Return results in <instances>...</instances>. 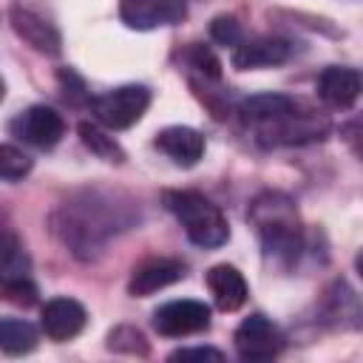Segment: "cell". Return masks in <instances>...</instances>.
<instances>
[{
  "mask_svg": "<svg viewBox=\"0 0 363 363\" xmlns=\"http://www.w3.org/2000/svg\"><path fill=\"white\" fill-rule=\"evenodd\" d=\"M139 218V210L130 199H122L119 193L82 187L71 193L51 216V230L68 247L71 255L82 261H94L105 244L130 230Z\"/></svg>",
  "mask_w": 363,
  "mask_h": 363,
  "instance_id": "1",
  "label": "cell"
},
{
  "mask_svg": "<svg viewBox=\"0 0 363 363\" xmlns=\"http://www.w3.org/2000/svg\"><path fill=\"white\" fill-rule=\"evenodd\" d=\"M241 128L261 147H303L332 130L326 113L286 94H252L235 105Z\"/></svg>",
  "mask_w": 363,
  "mask_h": 363,
  "instance_id": "2",
  "label": "cell"
},
{
  "mask_svg": "<svg viewBox=\"0 0 363 363\" xmlns=\"http://www.w3.org/2000/svg\"><path fill=\"white\" fill-rule=\"evenodd\" d=\"M247 221L255 230L267 261L284 269L298 264L306 244V230L292 196L281 190H261L247 207Z\"/></svg>",
  "mask_w": 363,
  "mask_h": 363,
  "instance_id": "3",
  "label": "cell"
},
{
  "mask_svg": "<svg viewBox=\"0 0 363 363\" xmlns=\"http://www.w3.org/2000/svg\"><path fill=\"white\" fill-rule=\"evenodd\" d=\"M162 204L167 207V213L176 216L184 235L196 247L216 250V247L227 244V238H230L227 216L204 193H199V190H164Z\"/></svg>",
  "mask_w": 363,
  "mask_h": 363,
  "instance_id": "4",
  "label": "cell"
},
{
  "mask_svg": "<svg viewBox=\"0 0 363 363\" xmlns=\"http://www.w3.org/2000/svg\"><path fill=\"white\" fill-rule=\"evenodd\" d=\"M94 119L108 130H128L133 128L145 111L150 108V88L147 85H119L91 99Z\"/></svg>",
  "mask_w": 363,
  "mask_h": 363,
  "instance_id": "5",
  "label": "cell"
},
{
  "mask_svg": "<svg viewBox=\"0 0 363 363\" xmlns=\"http://www.w3.org/2000/svg\"><path fill=\"white\" fill-rule=\"evenodd\" d=\"M233 346H235V354L247 363H261V360H275L284 346H286V337L284 332L261 312H252L250 318H244L233 335Z\"/></svg>",
  "mask_w": 363,
  "mask_h": 363,
  "instance_id": "6",
  "label": "cell"
},
{
  "mask_svg": "<svg viewBox=\"0 0 363 363\" xmlns=\"http://www.w3.org/2000/svg\"><path fill=\"white\" fill-rule=\"evenodd\" d=\"M9 133L37 150H51L65 136V119L51 105H28L26 111L14 113Z\"/></svg>",
  "mask_w": 363,
  "mask_h": 363,
  "instance_id": "7",
  "label": "cell"
},
{
  "mask_svg": "<svg viewBox=\"0 0 363 363\" xmlns=\"http://www.w3.org/2000/svg\"><path fill=\"white\" fill-rule=\"evenodd\" d=\"M318 318L323 326L335 329V332H354L363 329V298L343 281L335 278L320 298L318 306Z\"/></svg>",
  "mask_w": 363,
  "mask_h": 363,
  "instance_id": "8",
  "label": "cell"
},
{
  "mask_svg": "<svg viewBox=\"0 0 363 363\" xmlns=\"http://www.w3.org/2000/svg\"><path fill=\"white\" fill-rule=\"evenodd\" d=\"M153 329L164 337H187L210 329V306L204 301H167L153 312Z\"/></svg>",
  "mask_w": 363,
  "mask_h": 363,
  "instance_id": "9",
  "label": "cell"
},
{
  "mask_svg": "<svg viewBox=\"0 0 363 363\" xmlns=\"http://www.w3.org/2000/svg\"><path fill=\"white\" fill-rule=\"evenodd\" d=\"M184 17H187L184 0H119V20L136 31L176 26Z\"/></svg>",
  "mask_w": 363,
  "mask_h": 363,
  "instance_id": "10",
  "label": "cell"
},
{
  "mask_svg": "<svg viewBox=\"0 0 363 363\" xmlns=\"http://www.w3.org/2000/svg\"><path fill=\"white\" fill-rule=\"evenodd\" d=\"M184 275H187V264L182 258H170V255L145 258L142 264L133 267L130 281H128V292L133 298H147V295L182 281Z\"/></svg>",
  "mask_w": 363,
  "mask_h": 363,
  "instance_id": "11",
  "label": "cell"
},
{
  "mask_svg": "<svg viewBox=\"0 0 363 363\" xmlns=\"http://www.w3.org/2000/svg\"><path fill=\"white\" fill-rule=\"evenodd\" d=\"M85 323H88L85 306L74 298H65V295L45 301V306L40 312V329L54 343H65V340L77 337L85 329Z\"/></svg>",
  "mask_w": 363,
  "mask_h": 363,
  "instance_id": "12",
  "label": "cell"
},
{
  "mask_svg": "<svg viewBox=\"0 0 363 363\" xmlns=\"http://www.w3.org/2000/svg\"><path fill=\"white\" fill-rule=\"evenodd\" d=\"M318 99L332 111H349L363 94V77L349 65H329L315 82Z\"/></svg>",
  "mask_w": 363,
  "mask_h": 363,
  "instance_id": "13",
  "label": "cell"
},
{
  "mask_svg": "<svg viewBox=\"0 0 363 363\" xmlns=\"http://www.w3.org/2000/svg\"><path fill=\"white\" fill-rule=\"evenodd\" d=\"M9 23H11L14 34H17L23 43H28L34 51L48 54V57H57V54L62 51V37H60V31H57L54 23H48L43 14H37V11H31V9L20 6V3H11V9H9Z\"/></svg>",
  "mask_w": 363,
  "mask_h": 363,
  "instance_id": "14",
  "label": "cell"
},
{
  "mask_svg": "<svg viewBox=\"0 0 363 363\" xmlns=\"http://www.w3.org/2000/svg\"><path fill=\"white\" fill-rule=\"evenodd\" d=\"M292 57V43L284 37H252V40H241L233 54L230 62L238 71H252V68H272L281 65Z\"/></svg>",
  "mask_w": 363,
  "mask_h": 363,
  "instance_id": "15",
  "label": "cell"
},
{
  "mask_svg": "<svg viewBox=\"0 0 363 363\" xmlns=\"http://www.w3.org/2000/svg\"><path fill=\"white\" fill-rule=\"evenodd\" d=\"M153 145L179 167H193L199 164V159L204 156V136L196 130V128H187V125H170L164 130L156 133Z\"/></svg>",
  "mask_w": 363,
  "mask_h": 363,
  "instance_id": "16",
  "label": "cell"
},
{
  "mask_svg": "<svg viewBox=\"0 0 363 363\" xmlns=\"http://www.w3.org/2000/svg\"><path fill=\"white\" fill-rule=\"evenodd\" d=\"M204 281H207V289H210V295H213V301H216V306L221 312L241 309L244 301H247V295H250V286H247L244 275L233 264H216V267H210L207 275H204Z\"/></svg>",
  "mask_w": 363,
  "mask_h": 363,
  "instance_id": "17",
  "label": "cell"
},
{
  "mask_svg": "<svg viewBox=\"0 0 363 363\" xmlns=\"http://www.w3.org/2000/svg\"><path fill=\"white\" fill-rule=\"evenodd\" d=\"M37 346V329L23 318H3L0 320V349L9 357H20L34 352Z\"/></svg>",
  "mask_w": 363,
  "mask_h": 363,
  "instance_id": "18",
  "label": "cell"
},
{
  "mask_svg": "<svg viewBox=\"0 0 363 363\" xmlns=\"http://www.w3.org/2000/svg\"><path fill=\"white\" fill-rule=\"evenodd\" d=\"M77 130H79L82 145H85L91 153H96L99 159L113 162V164H122V162H125V150L119 147V142H116L113 136L105 133L108 128H102L99 122H79Z\"/></svg>",
  "mask_w": 363,
  "mask_h": 363,
  "instance_id": "19",
  "label": "cell"
},
{
  "mask_svg": "<svg viewBox=\"0 0 363 363\" xmlns=\"http://www.w3.org/2000/svg\"><path fill=\"white\" fill-rule=\"evenodd\" d=\"M31 261L26 255L23 241L14 235L11 227L3 230V281L6 278H28Z\"/></svg>",
  "mask_w": 363,
  "mask_h": 363,
  "instance_id": "20",
  "label": "cell"
},
{
  "mask_svg": "<svg viewBox=\"0 0 363 363\" xmlns=\"http://www.w3.org/2000/svg\"><path fill=\"white\" fill-rule=\"evenodd\" d=\"M184 62H187V68H190L193 74H199L204 82H207V79H210V82H221V62H218V57H216L210 48H204V45L187 48Z\"/></svg>",
  "mask_w": 363,
  "mask_h": 363,
  "instance_id": "21",
  "label": "cell"
},
{
  "mask_svg": "<svg viewBox=\"0 0 363 363\" xmlns=\"http://www.w3.org/2000/svg\"><path fill=\"white\" fill-rule=\"evenodd\" d=\"M31 164L34 162H31L28 153H23V147H17L11 142H6L0 147V176H3V182H20L31 170Z\"/></svg>",
  "mask_w": 363,
  "mask_h": 363,
  "instance_id": "22",
  "label": "cell"
},
{
  "mask_svg": "<svg viewBox=\"0 0 363 363\" xmlns=\"http://www.w3.org/2000/svg\"><path fill=\"white\" fill-rule=\"evenodd\" d=\"M108 349H113V352H128V354H139V357H145V354L150 352L145 335H142L139 329H133V326H116V329L108 335Z\"/></svg>",
  "mask_w": 363,
  "mask_h": 363,
  "instance_id": "23",
  "label": "cell"
},
{
  "mask_svg": "<svg viewBox=\"0 0 363 363\" xmlns=\"http://www.w3.org/2000/svg\"><path fill=\"white\" fill-rule=\"evenodd\" d=\"M210 37H213L218 45L235 48V45L244 40V31H241V23H238L233 14H218V17H213V23H210Z\"/></svg>",
  "mask_w": 363,
  "mask_h": 363,
  "instance_id": "24",
  "label": "cell"
},
{
  "mask_svg": "<svg viewBox=\"0 0 363 363\" xmlns=\"http://www.w3.org/2000/svg\"><path fill=\"white\" fill-rule=\"evenodd\" d=\"M3 298L14 306H34L37 303V286L28 281V278H6L3 281Z\"/></svg>",
  "mask_w": 363,
  "mask_h": 363,
  "instance_id": "25",
  "label": "cell"
},
{
  "mask_svg": "<svg viewBox=\"0 0 363 363\" xmlns=\"http://www.w3.org/2000/svg\"><path fill=\"white\" fill-rule=\"evenodd\" d=\"M60 85H62V96H65L68 102H74V105H79V102L91 105L94 96L85 94V82H82L71 68H62V71H60Z\"/></svg>",
  "mask_w": 363,
  "mask_h": 363,
  "instance_id": "26",
  "label": "cell"
},
{
  "mask_svg": "<svg viewBox=\"0 0 363 363\" xmlns=\"http://www.w3.org/2000/svg\"><path fill=\"white\" fill-rule=\"evenodd\" d=\"M224 360V352H218V349H213V346H184V349H176L173 354H170V360Z\"/></svg>",
  "mask_w": 363,
  "mask_h": 363,
  "instance_id": "27",
  "label": "cell"
},
{
  "mask_svg": "<svg viewBox=\"0 0 363 363\" xmlns=\"http://www.w3.org/2000/svg\"><path fill=\"white\" fill-rule=\"evenodd\" d=\"M354 269H357V275L363 278V250H360V252L354 255Z\"/></svg>",
  "mask_w": 363,
  "mask_h": 363,
  "instance_id": "28",
  "label": "cell"
}]
</instances>
